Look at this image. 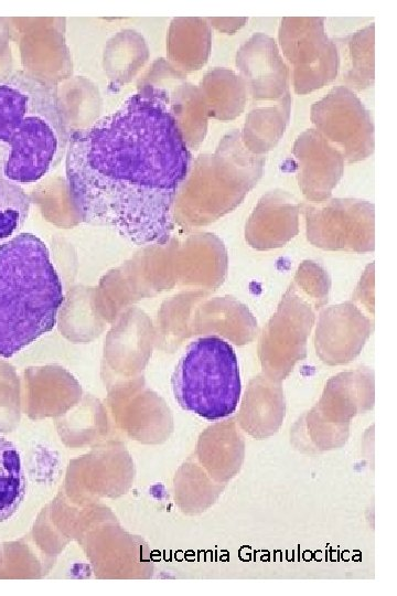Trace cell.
<instances>
[{
    "instance_id": "cell-1",
    "label": "cell",
    "mask_w": 397,
    "mask_h": 596,
    "mask_svg": "<svg viewBox=\"0 0 397 596\" xmlns=\"http://www.w3.org/2000/svg\"><path fill=\"white\" fill-rule=\"evenodd\" d=\"M64 159L68 192L84 222L136 246L171 240L191 153L168 88L146 84L111 113L71 132Z\"/></svg>"
},
{
    "instance_id": "cell-2",
    "label": "cell",
    "mask_w": 397,
    "mask_h": 596,
    "mask_svg": "<svg viewBox=\"0 0 397 596\" xmlns=\"http://www.w3.org/2000/svg\"><path fill=\"white\" fill-rule=\"evenodd\" d=\"M71 131L56 91L14 72L0 77V175L35 183L65 157Z\"/></svg>"
},
{
    "instance_id": "cell-3",
    "label": "cell",
    "mask_w": 397,
    "mask_h": 596,
    "mask_svg": "<svg viewBox=\"0 0 397 596\" xmlns=\"http://www.w3.org/2000/svg\"><path fill=\"white\" fill-rule=\"evenodd\" d=\"M64 301L45 243L19 233L0 244V356L11 358L50 332Z\"/></svg>"
},
{
    "instance_id": "cell-4",
    "label": "cell",
    "mask_w": 397,
    "mask_h": 596,
    "mask_svg": "<svg viewBox=\"0 0 397 596\" xmlns=\"http://www.w3.org/2000/svg\"><path fill=\"white\" fill-rule=\"evenodd\" d=\"M171 385L183 409L207 421L229 416L240 396L235 351L216 336L194 340L176 364Z\"/></svg>"
},
{
    "instance_id": "cell-5",
    "label": "cell",
    "mask_w": 397,
    "mask_h": 596,
    "mask_svg": "<svg viewBox=\"0 0 397 596\" xmlns=\"http://www.w3.org/2000/svg\"><path fill=\"white\" fill-rule=\"evenodd\" d=\"M266 158L248 151L240 132L225 135L214 155L202 162L204 220H216L235 210L261 178Z\"/></svg>"
},
{
    "instance_id": "cell-6",
    "label": "cell",
    "mask_w": 397,
    "mask_h": 596,
    "mask_svg": "<svg viewBox=\"0 0 397 596\" xmlns=\"http://www.w3.org/2000/svg\"><path fill=\"white\" fill-rule=\"evenodd\" d=\"M321 17H285L278 40L283 56L292 66L297 94L314 92L337 77L339 55Z\"/></svg>"
},
{
    "instance_id": "cell-7",
    "label": "cell",
    "mask_w": 397,
    "mask_h": 596,
    "mask_svg": "<svg viewBox=\"0 0 397 596\" xmlns=\"http://www.w3.org/2000/svg\"><path fill=\"white\" fill-rule=\"evenodd\" d=\"M308 241L326 251L371 252L375 245L374 205L362 199L303 202Z\"/></svg>"
},
{
    "instance_id": "cell-8",
    "label": "cell",
    "mask_w": 397,
    "mask_h": 596,
    "mask_svg": "<svg viewBox=\"0 0 397 596\" xmlns=\"http://www.w3.org/2000/svg\"><path fill=\"white\" fill-rule=\"evenodd\" d=\"M310 119L347 162H357L374 151V125L358 96L344 85L333 87L313 103Z\"/></svg>"
},
{
    "instance_id": "cell-9",
    "label": "cell",
    "mask_w": 397,
    "mask_h": 596,
    "mask_svg": "<svg viewBox=\"0 0 397 596\" xmlns=\"http://www.w3.org/2000/svg\"><path fill=\"white\" fill-rule=\"evenodd\" d=\"M235 64L251 103L278 100L289 93V70L270 35L254 33L237 50Z\"/></svg>"
},
{
    "instance_id": "cell-10",
    "label": "cell",
    "mask_w": 397,
    "mask_h": 596,
    "mask_svg": "<svg viewBox=\"0 0 397 596\" xmlns=\"http://www.w3.org/2000/svg\"><path fill=\"white\" fill-rule=\"evenodd\" d=\"M298 184L308 202L330 199L344 171L341 151L316 129L302 131L293 143Z\"/></svg>"
},
{
    "instance_id": "cell-11",
    "label": "cell",
    "mask_w": 397,
    "mask_h": 596,
    "mask_svg": "<svg viewBox=\"0 0 397 596\" xmlns=\"http://www.w3.org/2000/svg\"><path fill=\"white\" fill-rule=\"evenodd\" d=\"M299 203L287 191L264 194L246 222L247 243L259 251L286 245L299 232Z\"/></svg>"
},
{
    "instance_id": "cell-12",
    "label": "cell",
    "mask_w": 397,
    "mask_h": 596,
    "mask_svg": "<svg viewBox=\"0 0 397 596\" xmlns=\"http://www.w3.org/2000/svg\"><path fill=\"white\" fill-rule=\"evenodd\" d=\"M315 308L291 284L262 333L264 350H302L315 320Z\"/></svg>"
},
{
    "instance_id": "cell-13",
    "label": "cell",
    "mask_w": 397,
    "mask_h": 596,
    "mask_svg": "<svg viewBox=\"0 0 397 596\" xmlns=\"http://www.w3.org/2000/svg\"><path fill=\"white\" fill-rule=\"evenodd\" d=\"M291 102L289 92L278 100L251 103L240 132L248 151L265 156L277 146L290 119Z\"/></svg>"
},
{
    "instance_id": "cell-14",
    "label": "cell",
    "mask_w": 397,
    "mask_h": 596,
    "mask_svg": "<svg viewBox=\"0 0 397 596\" xmlns=\"http://www.w3.org/2000/svg\"><path fill=\"white\" fill-rule=\"evenodd\" d=\"M339 55V73L344 86L363 91L372 86L375 77V26L368 24L358 31L333 39Z\"/></svg>"
},
{
    "instance_id": "cell-15",
    "label": "cell",
    "mask_w": 397,
    "mask_h": 596,
    "mask_svg": "<svg viewBox=\"0 0 397 596\" xmlns=\"http://www.w3.org/2000/svg\"><path fill=\"white\" fill-rule=\"evenodd\" d=\"M212 114L219 120H232L244 113L249 96L239 74L229 68H215L205 79Z\"/></svg>"
},
{
    "instance_id": "cell-16",
    "label": "cell",
    "mask_w": 397,
    "mask_h": 596,
    "mask_svg": "<svg viewBox=\"0 0 397 596\" xmlns=\"http://www.w3.org/2000/svg\"><path fill=\"white\" fill-rule=\"evenodd\" d=\"M371 329V320L354 302H344L321 311L316 327V342L364 341Z\"/></svg>"
},
{
    "instance_id": "cell-17",
    "label": "cell",
    "mask_w": 397,
    "mask_h": 596,
    "mask_svg": "<svg viewBox=\"0 0 397 596\" xmlns=\"http://www.w3.org/2000/svg\"><path fill=\"white\" fill-rule=\"evenodd\" d=\"M26 489L23 464L17 446L0 436V522L19 509Z\"/></svg>"
},
{
    "instance_id": "cell-18",
    "label": "cell",
    "mask_w": 397,
    "mask_h": 596,
    "mask_svg": "<svg viewBox=\"0 0 397 596\" xmlns=\"http://www.w3.org/2000/svg\"><path fill=\"white\" fill-rule=\"evenodd\" d=\"M30 207L29 194L19 184L0 175V244L19 234Z\"/></svg>"
},
{
    "instance_id": "cell-19",
    "label": "cell",
    "mask_w": 397,
    "mask_h": 596,
    "mask_svg": "<svg viewBox=\"0 0 397 596\" xmlns=\"http://www.w3.org/2000/svg\"><path fill=\"white\" fill-rule=\"evenodd\" d=\"M315 308L321 309L326 302L331 281L328 273L315 262H303L291 283Z\"/></svg>"
},
{
    "instance_id": "cell-20",
    "label": "cell",
    "mask_w": 397,
    "mask_h": 596,
    "mask_svg": "<svg viewBox=\"0 0 397 596\" xmlns=\"http://www.w3.org/2000/svg\"><path fill=\"white\" fill-rule=\"evenodd\" d=\"M191 22L181 23L178 33L186 43H178V55L189 65H201L204 63L210 50V31L201 20H190Z\"/></svg>"
},
{
    "instance_id": "cell-21",
    "label": "cell",
    "mask_w": 397,
    "mask_h": 596,
    "mask_svg": "<svg viewBox=\"0 0 397 596\" xmlns=\"http://www.w3.org/2000/svg\"><path fill=\"white\" fill-rule=\"evenodd\" d=\"M355 301L362 306V310L374 313V264H369L354 294Z\"/></svg>"
},
{
    "instance_id": "cell-22",
    "label": "cell",
    "mask_w": 397,
    "mask_h": 596,
    "mask_svg": "<svg viewBox=\"0 0 397 596\" xmlns=\"http://www.w3.org/2000/svg\"><path fill=\"white\" fill-rule=\"evenodd\" d=\"M247 18H211L210 21L221 32L234 34L247 22Z\"/></svg>"
}]
</instances>
